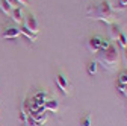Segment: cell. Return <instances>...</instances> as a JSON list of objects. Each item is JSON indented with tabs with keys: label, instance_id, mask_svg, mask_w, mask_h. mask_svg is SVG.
I'll use <instances>...</instances> for the list:
<instances>
[{
	"label": "cell",
	"instance_id": "6da1fadb",
	"mask_svg": "<svg viewBox=\"0 0 127 126\" xmlns=\"http://www.w3.org/2000/svg\"><path fill=\"white\" fill-rule=\"evenodd\" d=\"M86 14H88L89 18L100 20V21L107 23V24H112L114 18H115L114 17V11H112V8H110V3L106 2V0H103V2H100L95 6H89L86 9Z\"/></svg>",
	"mask_w": 127,
	"mask_h": 126
},
{
	"label": "cell",
	"instance_id": "7c38bea8",
	"mask_svg": "<svg viewBox=\"0 0 127 126\" xmlns=\"http://www.w3.org/2000/svg\"><path fill=\"white\" fill-rule=\"evenodd\" d=\"M0 9H2L5 14H8V15H11V12H12V6L9 5L8 0H0Z\"/></svg>",
	"mask_w": 127,
	"mask_h": 126
},
{
	"label": "cell",
	"instance_id": "7402d4cb",
	"mask_svg": "<svg viewBox=\"0 0 127 126\" xmlns=\"http://www.w3.org/2000/svg\"><path fill=\"white\" fill-rule=\"evenodd\" d=\"M18 2L21 3V6H26V5L29 3V0H18Z\"/></svg>",
	"mask_w": 127,
	"mask_h": 126
},
{
	"label": "cell",
	"instance_id": "603a6c76",
	"mask_svg": "<svg viewBox=\"0 0 127 126\" xmlns=\"http://www.w3.org/2000/svg\"><path fill=\"white\" fill-rule=\"evenodd\" d=\"M118 3H121L123 6H126V8H127V0H118Z\"/></svg>",
	"mask_w": 127,
	"mask_h": 126
},
{
	"label": "cell",
	"instance_id": "52a82bcc",
	"mask_svg": "<svg viewBox=\"0 0 127 126\" xmlns=\"http://www.w3.org/2000/svg\"><path fill=\"white\" fill-rule=\"evenodd\" d=\"M121 26L117 24V23H112V24H109V38L110 40H117L120 35H121Z\"/></svg>",
	"mask_w": 127,
	"mask_h": 126
},
{
	"label": "cell",
	"instance_id": "4fadbf2b",
	"mask_svg": "<svg viewBox=\"0 0 127 126\" xmlns=\"http://www.w3.org/2000/svg\"><path fill=\"white\" fill-rule=\"evenodd\" d=\"M80 126H92V116L88 113V114H85L83 117H82V120H80Z\"/></svg>",
	"mask_w": 127,
	"mask_h": 126
},
{
	"label": "cell",
	"instance_id": "ffe728a7",
	"mask_svg": "<svg viewBox=\"0 0 127 126\" xmlns=\"http://www.w3.org/2000/svg\"><path fill=\"white\" fill-rule=\"evenodd\" d=\"M123 61L124 65H127V49H123Z\"/></svg>",
	"mask_w": 127,
	"mask_h": 126
},
{
	"label": "cell",
	"instance_id": "5bb4252c",
	"mask_svg": "<svg viewBox=\"0 0 127 126\" xmlns=\"http://www.w3.org/2000/svg\"><path fill=\"white\" fill-rule=\"evenodd\" d=\"M117 41H118V44L123 47V49H127V37H126L124 32H121V35L117 38Z\"/></svg>",
	"mask_w": 127,
	"mask_h": 126
},
{
	"label": "cell",
	"instance_id": "44dd1931",
	"mask_svg": "<svg viewBox=\"0 0 127 126\" xmlns=\"http://www.w3.org/2000/svg\"><path fill=\"white\" fill-rule=\"evenodd\" d=\"M20 117H21V122H23V123H26L27 116H26V113H24V111H21V113H20Z\"/></svg>",
	"mask_w": 127,
	"mask_h": 126
},
{
	"label": "cell",
	"instance_id": "cb8c5ba5",
	"mask_svg": "<svg viewBox=\"0 0 127 126\" xmlns=\"http://www.w3.org/2000/svg\"><path fill=\"white\" fill-rule=\"evenodd\" d=\"M123 94H124V96L127 97V85H124V88H123V91H121Z\"/></svg>",
	"mask_w": 127,
	"mask_h": 126
},
{
	"label": "cell",
	"instance_id": "2e32d148",
	"mask_svg": "<svg viewBox=\"0 0 127 126\" xmlns=\"http://www.w3.org/2000/svg\"><path fill=\"white\" fill-rule=\"evenodd\" d=\"M26 126H38V123L33 120V117L32 116H27V119H26V123H24Z\"/></svg>",
	"mask_w": 127,
	"mask_h": 126
},
{
	"label": "cell",
	"instance_id": "9a60e30c",
	"mask_svg": "<svg viewBox=\"0 0 127 126\" xmlns=\"http://www.w3.org/2000/svg\"><path fill=\"white\" fill-rule=\"evenodd\" d=\"M118 82H120V84H123V85H127V70H126V71H121V73H120Z\"/></svg>",
	"mask_w": 127,
	"mask_h": 126
},
{
	"label": "cell",
	"instance_id": "d6986e66",
	"mask_svg": "<svg viewBox=\"0 0 127 126\" xmlns=\"http://www.w3.org/2000/svg\"><path fill=\"white\" fill-rule=\"evenodd\" d=\"M110 8H112V11H114V12H115V11H124V9H126V6H123L121 3H118V5H115V6L110 5Z\"/></svg>",
	"mask_w": 127,
	"mask_h": 126
},
{
	"label": "cell",
	"instance_id": "9c48e42d",
	"mask_svg": "<svg viewBox=\"0 0 127 126\" xmlns=\"http://www.w3.org/2000/svg\"><path fill=\"white\" fill-rule=\"evenodd\" d=\"M11 17H12V20H14L15 23H23L24 17H23V11H21V8H14L12 12H11Z\"/></svg>",
	"mask_w": 127,
	"mask_h": 126
},
{
	"label": "cell",
	"instance_id": "277c9868",
	"mask_svg": "<svg viewBox=\"0 0 127 126\" xmlns=\"http://www.w3.org/2000/svg\"><path fill=\"white\" fill-rule=\"evenodd\" d=\"M23 21H24V27H26V29H29L30 32H33V34L38 35V32H39V23H38V20H36L35 15L27 14Z\"/></svg>",
	"mask_w": 127,
	"mask_h": 126
},
{
	"label": "cell",
	"instance_id": "7a4b0ae2",
	"mask_svg": "<svg viewBox=\"0 0 127 126\" xmlns=\"http://www.w3.org/2000/svg\"><path fill=\"white\" fill-rule=\"evenodd\" d=\"M97 61L100 62V64H101L106 70L112 71V70L118 65V61H120V52H118V49H117L115 46L110 44L107 49L97 52Z\"/></svg>",
	"mask_w": 127,
	"mask_h": 126
},
{
	"label": "cell",
	"instance_id": "8992f818",
	"mask_svg": "<svg viewBox=\"0 0 127 126\" xmlns=\"http://www.w3.org/2000/svg\"><path fill=\"white\" fill-rule=\"evenodd\" d=\"M20 35V29L14 27V26H8L2 30V37L3 38H17Z\"/></svg>",
	"mask_w": 127,
	"mask_h": 126
},
{
	"label": "cell",
	"instance_id": "ac0fdd59",
	"mask_svg": "<svg viewBox=\"0 0 127 126\" xmlns=\"http://www.w3.org/2000/svg\"><path fill=\"white\" fill-rule=\"evenodd\" d=\"M110 46V43L107 41V40H104V38H101V46H100V50H104V49H107V47Z\"/></svg>",
	"mask_w": 127,
	"mask_h": 126
},
{
	"label": "cell",
	"instance_id": "3957f363",
	"mask_svg": "<svg viewBox=\"0 0 127 126\" xmlns=\"http://www.w3.org/2000/svg\"><path fill=\"white\" fill-rule=\"evenodd\" d=\"M56 84H58V87L61 88V91L64 94H70L71 93V84L68 81V77L64 73H58L56 74Z\"/></svg>",
	"mask_w": 127,
	"mask_h": 126
},
{
	"label": "cell",
	"instance_id": "5b68a950",
	"mask_svg": "<svg viewBox=\"0 0 127 126\" xmlns=\"http://www.w3.org/2000/svg\"><path fill=\"white\" fill-rule=\"evenodd\" d=\"M100 46H101V37H92V38L88 40V44H86L88 50L92 52V53L100 52Z\"/></svg>",
	"mask_w": 127,
	"mask_h": 126
},
{
	"label": "cell",
	"instance_id": "ba28073f",
	"mask_svg": "<svg viewBox=\"0 0 127 126\" xmlns=\"http://www.w3.org/2000/svg\"><path fill=\"white\" fill-rule=\"evenodd\" d=\"M44 108L45 111H52V113H56L59 109V102L56 99H47L45 103H44Z\"/></svg>",
	"mask_w": 127,
	"mask_h": 126
},
{
	"label": "cell",
	"instance_id": "8fae6325",
	"mask_svg": "<svg viewBox=\"0 0 127 126\" xmlns=\"http://www.w3.org/2000/svg\"><path fill=\"white\" fill-rule=\"evenodd\" d=\"M86 71H88L89 76L97 74V61H89L88 65H86Z\"/></svg>",
	"mask_w": 127,
	"mask_h": 126
},
{
	"label": "cell",
	"instance_id": "e0dca14e",
	"mask_svg": "<svg viewBox=\"0 0 127 126\" xmlns=\"http://www.w3.org/2000/svg\"><path fill=\"white\" fill-rule=\"evenodd\" d=\"M8 2H9V5L12 6V9H14V8H23L18 0H8Z\"/></svg>",
	"mask_w": 127,
	"mask_h": 126
},
{
	"label": "cell",
	"instance_id": "30bf717a",
	"mask_svg": "<svg viewBox=\"0 0 127 126\" xmlns=\"http://www.w3.org/2000/svg\"><path fill=\"white\" fill-rule=\"evenodd\" d=\"M20 34H23L27 40H30V41H36L38 40V35L36 34H33V32H30V30L29 29H26L24 26L23 27H20Z\"/></svg>",
	"mask_w": 127,
	"mask_h": 126
}]
</instances>
